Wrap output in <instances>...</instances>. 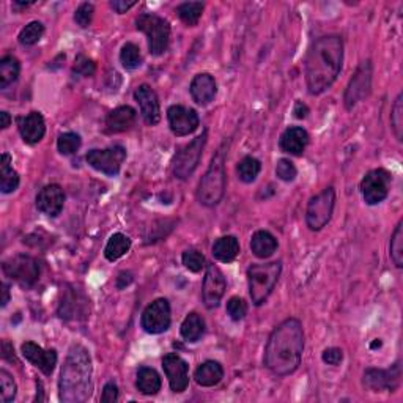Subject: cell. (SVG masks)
Wrapping results in <instances>:
<instances>
[{"label": "cell", "instance_id": "obj_1", "mask_svg": "<svg viewBox=\"0 0 403 403\" xmlns=\"http://www.w3.org/2000/svg\"><path fill=\"white\" fill-rule=\"evenodd\" d=\"M304 352V331L298 318H287L274 328L265 348V365L278 376L293 374Z\"/></svg>", "mask_w": 403, "mask_h": 403}, {"label": "cell", "instance_id": "obj_2", "mask_svg": "<svg viewBox=\"0 0 403 403\" xmlns=\"http://www.w3.org/2000/svg\"><path fill=\"white\" fill-rule=\"evenodd\" d=\"M343 63V41L337 35L318 38L306 57V84L310 95L326 92L339 76Z\"/></svg>", "mask_w": 403, "mask_h": 403}, {"label": "cell", "instance_id": "obj_3", "mask_svg": "<svg viewBox=\"0 0 403 403\" xmlns=\"http://www.w3.org/2000/svg\"><path fill=\"white\" fill-rule=\"evenodd\" d=\"M92 358L86 347L73 345L66 354L58 381V395L65 403H82L92 395Z\"/></svg>", "mask_w": 403, "mask_h": 403}, {"label": "cell", "instance_id": "obj_4", "mask_svg": "<svg viewBox=\"0 0 403 403\" xmlns=\"http://www.w3.org/2000/svg\"><path fill=\"white\" fill-rule=\"evenodd\" d=\"M282 273V263L273 262L267 265H252L247 269L249 295L256 306H262L271 295Z\"/></svg>", "mask_w": 403, "mask_h": 403}, {"label": "cell", "instance_id": "obj_5", "mask_svg": "<svg viewBox=\"0 0 403 403\" xmlns=\"http://www.w3.org/2000/svg\"><path fill=\"white\" fill-rule=\"evenodd\" d=\"M225 169L224 151H219L211 161L208 171L200 180L197 189V199L202 205L215 206L219 204L225 193Z\"/></svg>", "mask_w": 403, "mask_h": 403}, {"label": "cell", "instance_id": "obj_6", "mask_svg": "<svg viewBox=\"0 0 403 403\" xmlns=\"http://www.w3.org/2000/svg\"><path fill=\"white\" fill-rule=\"evenodd\" d=\"M136 27L147 35L151 56H161L167 51L171 41V25L166 19L153 13H144L136 19Z\"/></svg>", "mask_w": 403, "mask_h": 403}, {"label": "cell", "instance_id": "obj_7", "mask_svg": "<svg viewBox=\"0 0 403 403\" xmlns=\"http://www.w3.org/2000/svg\"><path fill=\"white\" fill-rule=\"evenodd\" d=\"M334 205H336V191L332 188L323 189L320 194L309 200L306 208V224L310 230L318 232L331 221Z\"/></svg>", "mask_w": 403, "mask_h": 403}, {"label": "cell", "instance_id": "obj_8", "mask_svg": "<svg viewBox=\"0 0 403 403\" xmlns=\"http://www.w3.org/2000/svg\"><path fill=\"white\" fill-rule=\"evenodd\" d=\"M206 137H208V132L204 131L202 136L195 137L188 145L180 148V151L175 155L173 175L178 180H188L195 172V169L199 167L202 155H204V148L206 145Z\"/></svg>", "mask_w": 403, "mask_h": 403}, {"label": "cell", "instance_id": "obj_9", "mask_svg": "<svg viewBox=\"0 0 403 403\" xmlns=\"http://www.w3.org/2000/svg\"><path fill=\"white\" fill-rule=\"evenodd\" d=\"M2 268L7 278L13 279L14 282H18L24 289L35 285L40 276L38 262L34 257L24 256V254H19V256L7 260Z\"/></svg>", "mask_w": 403, "mask_h": 403}, {"label": "cell", "instance_id": "obj_10", "mask_svg": "<svg viewBox=\"0 0 403 403\" xmlns=\"http://www.w3.org/2000/svg\"><path fill=\"white\" fill-rule=\"evenodd\" d=\"M392 175L384 169L370 171L361 182V194L367 205H378L388 197Z\"/></svg>", "mask_w": 403, "mask_h": 403}, {"label": "cell", "instance_id": "obj_11", "mask_svg": "<svg viewBox=\"0 0 403 403\" xmlns=\"http://www.w3.org/2000/svg\"><path fill=\"white\" fill-rule=\"evenodd\" d=\"M86 159L95 171L108 177H115L120 172L121 164L125 162L126 150L120 145L106 148V150H90Z\"/></svg>", "mask_w": 403, "mask_h": 403}, {"label": "cell", "instance_id": "obj_12", "mask_svg": "<svg viewBox=\"0 0 403 403\" xmlns=\"http://www.w3.org/2000/svg\"><path fill=\"white\" fill-rule=\"evenodd\" d=\"M370 90H372V63L365 60L358 66L345 90V97H343L345 108L353 109L359 101L369 97Z\"/></svg>", "mask_w": 403, "mask_h": 403}, {"label": "cell", "instance_id": "obj_13", "mask_svg": "<svg viewBox=\"0 0 403 403\" xmlns=\"http://www.w3.org/2000/svg\"><path fill=\"white\" fill-rule=\"evenodd\" d=\"M171 304L166 298H159L145 307L141 325L148 334H162L171 328Z\"/></svg>", "mask_w": 403, "mask_h": 403}, {"label": "cell", "instance_id": "obj_14", "mask_svg": "<svg viewBox=\"0 0 403 403\" xmlns=\"http://www.w3.org/2000/svg\"><path fill=\"white\" fill-rule=\"evenodd\" d=\"M227 282L224 274L216 265L206 267V274L204 279V287H202V296L206 309H216L219 306L222 296L225 293Z\"/></svg>", "mask_w": 403, "mask_h": 403}, {"label": "cell", "instance_id": "obj_15", "mask_svg": "<svg viewBox=\"0 0 403 403\" xmlns=\"http://www.w3.org/2000/svg\"><path fill=\"white\" fill-rule=\"evenodd\" d=\"M162 369L166 374L169 384L173 392H184L189 384V365L177 353H169L162 358Z\"/></svg>", "mask_w": 403, "mask_h": 403}, {"label": "cell", "instance_id": "obj_16", "mask_svg": "<svg viewBox=\"0 0 403 403\" xmlns=\"http://www.w3.org/2000/svg\"><path fill=\"white\" fill-rule=\"evenodd\" d=\"M402 370L397 363L392 369H367L364 372V386L370 391H395L400 384Z\"/></svg>", "mask_w": 403, "mask_h": 403}, {"label": "cell", "instance_id": "obj_17", "mask_svg": "<svg viewBox=\"0 0 403 403\" xmlns=\"http://www.w3.org/2000/svg\"><path fill=\"white\" fill-rule=\"evenodd\" d=\"M169 126L175 136L183 137L194 132L199 128V115L194 109H188L184 106H171L167 110Z\"/></svg>", "mask_w": 403, "mask_h": 403}, {"label": "cell", "instance_id": "obj_18", "mask_svg": "<svg viewBox=\"0 0 403 403\" xmlns=\"http://www.w3.org/2000/svg\"><path fill=\"white\" fill-rule=\"evenodd\" d=\"M23 356L38 367L45 375H51L57 365V352L54 348L45 350L34 342H25L21 347Z\"/></svg>", "mask_w": 403, "mask_h": 403}, {"label": "cell", "instance_id": "obj_19", "mask_svg": "<svg viewBox=\"0 0 403 403\" xmlns=\"http://www.w3.org/2000/svg\"><path fill=\"white\" fill-rule=\"evenodd\" d=\"M134 98L139 103L142 119L147 125L155 126L161 120V106L155 90L148 86H141L134 92Z\"/></svg>", "mask_w": 403, "mask_h": 403}, {"label": "cell", "instance_id": "obj_20", "mask_svg": "<svg viewBox=\"0 0 403 403\" xmlns=\"http://www.w3.org/2000/svg\"><path fill=\"white\" fill-rule=\"evenodd\" d=\"M63 204H65V193L58 184H47L36 195V208L49 217L60 215Z\"/></svg>", "mask_w": 403, "mask_h": 403}, {"label": "cell", "instance_id": "obj_21", "mask_svg": "<svg viewBox=\"0 0 403 403\" xmlns=\"http://www.w3.org/2000/svg\"><path fill=\"white\" fill-rule=\"evenodd\" d=\"M18 126L24 142H27L30 145L38 144L45 137L46 123L43 115L40 112H30L25 117H21L18 120Z\"/></svg>", "mask_w": 403, "mask_h": 403}, {"label": "cell", "instance_id": "obj_22", "mask_svg": "<svg viewBox=\"0 0 403 403\" xmlns=\"http://www.w3.org/2000/svg\"><path fill=\"white\" fill-rule=\"evenodd\" d=\"M189 90L193 99L202 106L210 104L217 93L215 77L208 73L197 74V76L193 79V82H191Z\"/></svg>", "mask_w": 403, "mask_h": 403}, {"label": "cell", "instance_id": "obj_23", "mask_svg": "<svg viewBox=\"0 0 403 403\" xmlns=\"http://www.w3.org/2000/svg\"><path fill=\"white\" fill-rule=\"evenodd\" d=\"M136 119V110L130 108V106L117 108L106 117V132L108 134H119V132L128 131L134 126Z\"/></svg>", "mask_w": 403, "mask_h": 403}, {"label": "cell", "instance_id": "obj_24", "mask_svg": "<svg viewBox=\"0 0 403 403\" xmlns=\"http://www.w3.org/2000/svg\"><path fill=\"white\" fill-rule=\"evenodd\" d=\"M307 144H309V134H307L306 130L300 128V126H291V128L285 130L279 141L280 150L293 156H301L304 153Z\"/></svg>", "mask_w": 403, "mask_h": 403}, {"label": "cell", "instance_id": "obj_25", "mask_svg": "<svg viewBox=\"0 0 403 403\" xmlns=\"http://www.w3.org/2000/svg\"><path fill=\"white\" fill-rule=\"evenodd\" d=\"M194 378L195 383L202 386V388H213V386L219 384L221 380L224 378V369L216 361H205L195 370Z\"/></svg>", "mask_w": 403, "mask_h": 403}, {"label": "cell", "instance_id": "obj_26", "mask_svg": "<svg viewBox=\"0 0 403 403\" xmlns=\"http://www.w3.org/2000/svg\"><path fill=\"white\" fill-rule=\"evenodd\" d=\"M278 249V240L267 230H258L252 235L251 251L257 258H268Z\"/></svg>", "mask_w": 403, "mask_h": 403}, {"label": "cell", "instance_id": "obj_27", "mask_svg": "<svg viewBox=\"0 0 403 403\" xmlns=\"http://www.w3.org/2000/svg\"><path fill=\"white\" fill-rule=\"evenodd\" d=\"M211 251H213V257L216 260H219L222 263H230L240 254V243H238L236 236L227 235L216 240Z\"/></svg>", "mask_w": 403, "mask_h": 403}, {"label": "cell", "instance_id": "obj_28", "mask_svg": "<svg viewBox=\"0 0 403 403\" xmlns=\"http://www.w3.org/2000/svg\"><path fill=\"white\" fill-rule=\"evenodd\" d=\"M19 186V175L12 167V156L3 153L0 158V191L3 194L14 193Z\"/></svg>", "mask_w": 403, "mask_h": 403}, {"label": "cell", "instance_id": "obj_29", "mask_svg": "<svg viewBox=\"0 0 403 403\" xmlns=\"http://www.w3.org/2000/svg\"><path fill=\"white\" fill-rule=\"evenodd\" d=\"M136 386L142 394L145 395H155L161 391V376L155 369L150 367H142L137 372Z\"/></svg>", "mask_w": 403, "mask_h": 403}, {"label": "cell", "instance_id": "obj_30", "mask_svg": "<svg viewBox=\"0 0 403 403\" xmlns=\"http://www.w3.org/2000/svg\"><path fill=\"white\" fill-rule=\"evenodd\" d=\"M180 332H182V337L188 342H197L200 337L204 336L205 332V321L199 314L195 312H191V314L184 318L182 323V328H180Z\"/></svg>", "mask_w": 403, "mask_h": 403}, {"label": "cell", "instance_id": "obj_31", "mask_svg": "<svg viewBox=\"0 0 403 403\" xmlns=\"http://www.w3.org/2000/svg\"><path fill=\"white\" fill-rule=\"evenodd\" d=\"M21 73L19 60L13 56H5L0 60V88H8L18 81Z\"/></svg>", "mask_w": 403, "mask_h": 403}, {"label": "cell", "instance_id": "obj_32", "mask_svg": "<svg viewBox=\"0 0 403 403\" xmlns=\"http://www.w3.org/2000/svg\"><path fill=\"white\" fill-rule=\"evenodd\" d=\"M131 249V240L123 233H115L109 238L108 245H106L104 249V256L106 258L109 260V262H115V260H119L125 256L126 252H128Z\"/></svg>", "mask_w": 403, "mask_h": 403}, {"label": "cell", "instance_id": "obj_33", "mask_svg": "<svg viewBox=\"0 0 403 403\" xmlns=\"http://www.w3.org/2000/svg\"><path fill=\"white\" fill-rule=\"evenodd\" d=\"M260 171H262V162H260L257 158H252V156L243 158L241 161L238 162V167H236L238 178H240L243 183L256 182Z\"/></svg>", "mask_w": 403, "mask_h": 403}, {"label": "cell", "instance_id": "obj_34", "mask_svg": "<svg viewBox=\"0 0 403 403\" xmlns=\"http://www.w3.org/2000/svg\"><path fill=\"white\" fill-rule=\"evenodd\" d=\"M178 18L183 21L184 24L189 25V27H194L197 25L199 19L202 18V13H204V3L202 2H184L177 8Z\"/></svg>", "mask_w": 403, "mask_h": 403}, {"label": "cell", "instance_id": "obj_35", "mask_svg": "<svg viewBox=\"0 0 403 403\" xmlns=\"http://www.w3.org/2000/svg\"><path fill=\"white\" fill-rule=\"evenodd\" d=\"M88 301L79 302V296L77 293H66L65 298L60 302V309H58V314H60L62 318H76L77 315L84 314L82 312V306L87 304Z\"/></svg>", "mask_w": 403, "mask_h": 403}, {"label": "cell", "instance_id": "obj_36", "mask_svg": "<svg viewBox=\"0 0 403 403\" xmlns=\"http://www.w3.org/2000/svg\"><path fill=\"white\" fill-rule=\"evenodd\" d=\"M391 258L397 268L403 267V221L397 224L394 233L391 236Z\"/></svg>", "mask_w": 403, "mask_h": 403}, {"label": "cell", "instance_id": "obj_37", "mask_svg": "<svg viewBox=\"0 0 403 403\" xmlns=\"http://www.w3.org/2000/svg\"><path fill=\"white\" fill-rule=\"evenodd\" d=\"M43 34H45V25L38 23V21H34V23L27 24L23 30H21V34L18 36L19 43L23 46H34L43 38Z\"/></svg>", "mask_w": 403, "mask_h": 403}, {"label": "cell", "instance_id": "obj_38", "mask_svg": "<svg viewBox=\"0 0 403 403\" xmlns=\"http://www.w3.org/2000/svg\"><path fill=\"white\" fill-rule=\"evenodd\" d=\"M120 62L126 70H136L142 65L141 49L134 43H126L120 51Z\"/></svg>", "mask_w": 403, "mask_h": 403}, {"label": "cell", "instance_id": "obj_39", "mask_svg": "<svg viewBox=\"0 0 403 403\" xmlns=\"http://www.w3.org/2000/svg\"><path fill=\"white\" fill-rule=\"evenodd\" d=\"M57 148L62 155H73L81 148V137L76 132H63L57 139Z\"/></svg>", "mask_w": 403, "mask_h": 403}, {"label": "cell", "instance_id": "obj_40", "mask_svg": "<svg viewBox=\"0 0 403 403\" xmlns=\"http://www.w3.org/2000/svg\"><path fill=\"white\" fill-rule=\"evenodd\" d=\"M391 125H392V131H394L397 141L402 142V139H403V97H402V93L399 95V97H397L394 106H392Z\"/></svg>", "mask_w": 403, "mask_h": 403}, {"label": "cell", "instance_id": "obj_41", "mask_svg": "<svg viewBox=\"0 0 403 403\" xmlns=\"http://www.w3.org/2000/svg\"><path fill=\"white\" fill-rule=\"evenodd\" d=\"M0 386H2V400L3 403H10L14 400L16 397V383L13 376L10 375L7 370H0Z\"/></svg>", "mask_w": 403, "mask_h": 403}, {"label": "cell", "instance_id": "obj_42", "mask_svg": "<svg viewBox=\"0 0 403 403\" xmlns=\"http://www.w3.org/2000/svg\"><path fill=\"white\" fill-rule=\"evenodd\" d=\"M276 175H278L279 180H282V182H293L296 178V175H298V171H296L295 164L290 161V159H279L278 164H276Z\"/></svg>", "mask_w": 403, "mask_h": 403}, {"label": "cell", "instance_id": "obj_43", "mask_svg": "<svg viewBox=\"0 0 403 403\" xmlns=\"http://www.w3.org/2000/svg\"><path fill=\"white\" fill-rule=\"evenodd\" d=\"M227 314L232 318L233 321H240L247 314V304L243 298H238V296H233L227 302Z\"/></svg>", "mask_w": 403, "mask_h": 403}, {"label": "cell", "instance_id": "obj_44", "mask_svg": "<svg viewBox=\"0 0 403 403\" xmlns=\"http://www.w3.org/2000/svg\"><path fill=\"white\" fill-rule=\"evenodd\" d=\"M182 260H183L184 267H186L189 271H193V273H200L202 268L205 267L204 254H200L199 251H194V249L183 252Z\"/></svg>", "mask_w": 403, "mask_h": 403}, {"label": "cell", "instance_id": "obj_45", "mask_svg": "<svg viewBox=\"0 0 403 403\" xmlns=\"http://www.w3.org/2000/svg\"><path fill=\"white\" fill-rule=\"evenodd\" d=\"M95 13V7L92 3H81L74 13V21H76L77 25H81L82 29H87L90 24H92Z\"/></svg>", "mask_w": 403, "mask_h": 403}, {"label": "cell", "instance_id": "obj_46", "mask_svg": "<svg viewBox=\"0 0 403 403\" xmlns=\"http://www.w3.org/2000/svg\"><path fill=\"white\" fill-rule=\"evenodd\" d=\"M73 71L76 74H81V76H84V77H90V76H93L95 71H97V66H95L93 60H90V58L84 57V56H79L76 58V62H74Z\"/></svg>", "mask_w": 403, "mask_h": 403}, {"label": "cell", "instance_id": "obj_47", "mask_svg": "<svg viewBox=\"0 0 403 403\" xmlns=\"http://www.w3.org/2000/svg\"><path fill=\"white\" fill-rule=\"evenodd\" d=\"M321 359L323 363L330 365H339L343 361V352L341 348H326L321 354Z\"/></svg>", "mask_w": 403, "mask_h": 403}, {"label": "cell", "instance_id": "obj_48", "mask_svg": "<svg viewBox=\"0 0 403 403\" xmlns=\"http://www.w3.org/2000/svg\"><path fill=\"white\" fill-rule=\"evenodd\" d=\"M117 399H119V388H117L115 383L110 381V383L104 386L103 395H101V402L114 403V402H117Z\"/></svg>", "mask_w": 403, "mask_h": 403}, {"label": "cell", "instance_id": "obj_49", "mask_svg": "<svg viewBox=\"0 0 403 403\" xmlns=\"http://www.w3.org/2000/svg\"><path fill=\"white\" fill-rule=\"evenodd\" d=\"M136 2H120V0H115V2H110V7H112L117 13L123 14L134 7Z\"/></svg>", "mask_w": 403, "mask_h": 403}, {"label": "cell", "instance_id": "obj_50", "mask_svg": "<svg viewBox=\"0 0 403 403\" xmlns=\"http://www.w3.org/2000/svg\"><path fill=\"white\" fill-rule=\"evenodd\" d=\"M132 282V274L131 273H120L119 278H117V289L123 290L126 285H130Z\"/></svg>", "mask_w": 403, "mask_h": 403}, {"label": "cell", "instance_id": "obj_51", "mask_svg": "<svg viewBox=\"0 0 403 403\" xmlns=\"http://www.w3.org/2000/svg\"><path fill=\"white\" fill-rule=\"evenodd\" d=\"M293 114L296 119H306L307 114H309V109H307V106L304 103H301V101H298V103L295 104V109H293Z\"/></svg>", "mask_w": 403, "mask_h": 403}, {"label": "cell", "instance_id": "obj_52", "mask_svg": "<svg viewBox=\"0 0 403 403\" xmlns=\"http://www.w3.org/2000/svg\"><path fill=\"white\" fill-rule=\"evenodd\" d=\"M2 356L5 358V359H8V361H12L13 363V359H14V352H13V347L10 345V342L8 341H3V343H2Z\"/></svg>", "mask_w": 403, "mask_h": 403}, {"label": "cell", "instance_id": "obj_53", "mask_svg": "<svg viewBox=\"0 0 403 403\" xmlns=\"http://www.w3.org/2000/svg\"><path fill=\"white\" fill-rule=\"evenodd\" d=\"M0 120H2V123H0V126H2V130H7L10 125H12V117H10L8 112H0Z\"/></svg>", "mask_w": 403, "mask_h": 403}, {"label": "cell", "instance_id": "obj_54", "mask_svg": "<svg viewBox=\"0 0 403 403\" xmlns=\"http://www.w3.org/2000/svg\"><path fill=\"white\" fill-rule=\"evenodd\" d=\"M0 302H2V307H5L10 302V287L5 282L2 284V301Z\"/></svg>", "mask_w": 403, "mask_h": 403}]
</instances>
